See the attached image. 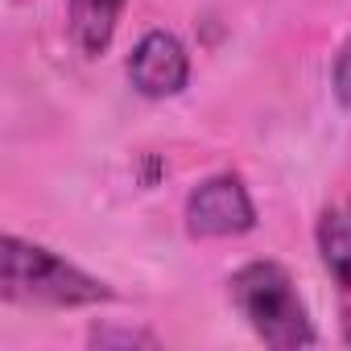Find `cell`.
Wrapping results in <instances>:
<instances>
[{
	"instance_id": "cell-3",
	"label": "cell",
	"mask_w": 351,
	"mask_h": 351,
	"mask_svg": "<svg viewBox=\"0 0 351 351\" xmlns=\"http://www.w3.org/2000/svg\"><path fill=\"white\" fill-rule=\"evenodd\" d=\"M182 219L195 240H232L256 228V207L240 173H211L191 191Z\"/></svg>"
},
{
	"instance_id": "cell-2",
	"label": "cell",
	"mask_w": 351,
	"mask_h": 351,
	"mask_svg": "<svg viewBox=\"0 0 351 351\" xmlns=\"http://www.w3.org/2000/svg\"><path fill=\"white\" fill-rule=\"evenodd\" d=\"M228 298L240 310V318L252 326V335L265 347L277 351H298L314 347L318 330L310 322V310L289 277L285 265L277 261H248L228 277Z\"/></svg>"
},
{
	"instance_id": "cell-9",
	"label": "cell",
	"mask_w": 351,
	"mask_h": 351,
	"mask_svg": "<svg viewBox=\"0 0 351 351\" xmlns=\"http://www.w3.org/2000/svg\"><path fill=\"white\" fill-rule=\"evenodd\" d=\"M339 326H343V343L351 347V281L339 285Z\"/></svg>"
},
{
	"instance_id": "cell-8",
	"label": "cell",
	"mask_w": 351,
	"mask_h": 351,
	"mask_svg": "<svg viewBox=\"0 0 351 351\" xmlns=\"http://www.w3.org/2000/svg\"><path fill=\"white\" fill-rule=\"evenodd\" d=\"M330 91L343 108H351V38L339 46L335 54V66H330Z\"/></svg>"
},
{
	"instance_id": "cell-4",
	"label": "cell",
	"mask_w": 351,
	"mask_h": 351,
	"mask_svg": "<svg viewBox=\"0 0 351 351\" xmlns=\"http://www.w3.org/2000/svg\"><path fill=\"white\" fill-rule=\"evenodd\" d=\"M124 71H128L132 91H141L145 99H169V95L186 91V83H191V54L173 34L149 29L132 46Z\"/></svg>"
},
{
	"instance_id": "cell-7",
	"label": "cell",
	"mask_w": 351,
	"mask_h": 351,
	"mask_svg": "<svg viewBox=\"0 0 351 351\" xmlns=\"http://www.w3.org/2000/svg\"><path fill=\"white\" fill-rule=\"evenodd\" d=\"M95 347H157V339L149 335V330H104V326H95L91 335H87Z\"/></svg>"
},
{
	"instance_id": "cell-5",
	"label": "cell",
	"mask_w": 351,
	"mask_h": 351,
	"mask_svg": "<svg viewBox=\"0 0 351 351\" xmlns=\"http://www.w3.org/2000/svg\"><path fill=\"white\" fill-rule=\"evenodd\" d=\"M124 0H66V21H71V38L87 58H99L120 25Z\"/></svg>"
},
{
	"instance_id": "cell-1",
	"label": "cell",
	"mask_w": 351,
	"mask_h": 351,
	"mask_svg": "<svg viewBox=\"0 0 351 351\" xmlns=\"http://www.w3.org/2000/svg\"><path fill=\"white\" fill-rule=\"evenodd\" d=\"M0 298L13 306H50V310H79V306H99L112 302V285L83 273L66 256L21 240L5 236L0 240Z\"/></svg>"
},
{
	"instance_id": "cell-6",
	"label": "cell",
	"mask_w": 351,
	"mask_h": 351,
	"mask_svg": "<svg viewBox=\"0 0 351 351\" xmlns=\"http://www.w3.org/2000/svg\"><path fill=\"white\" fill-rule=\"evenodd\" d=\"M314 244H318V256H322L326 273L335 277V285H347L351 281V199L335 203L318 215Z\"/></svg>"
}]
</instances>
